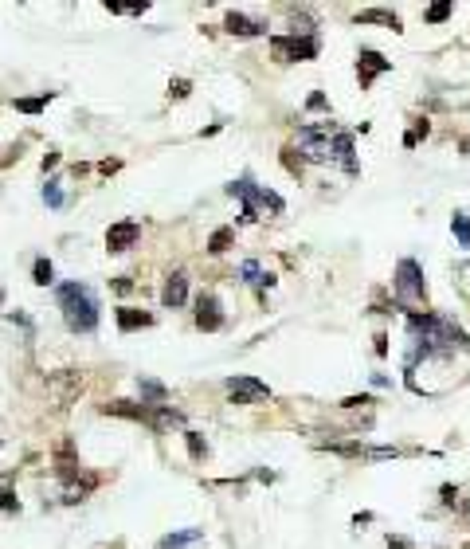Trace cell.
Here are the masks:
<instances>
[{"label": "cell", "mask_w": 470, "mask_h": 549, "mask_svg": "<svg viewBox=\"0 0 470 549\" xmlns=\"http://www.w3.org/2000/svg\"><path fill=\"white\" fill-rule=\"evenodd\" d=\"M43 200H48L51 208H63V189H59V181H48V184H43Z\"/></svg>", "instance_id": "24"}, {"label": "cell", "mask_w": 470, "mask_h": 549, "mask_svg": "<svg viewBox=\"0 0 470 549\" xmlns=\"http://www.w3.org/2000/svg\"><path fill=\"white\" fill-rule=\"evenodd\" d=\"M59 310L71 334H95L98 329V298L86 282H67L59 287Z\"/></svg>", "instance_id": "1"}, {"label": "cell", "mask_w": 470, "mask_h": 549, "mask_svg": "<svg viewBox=\"0 0 470 549\" xmlns=\"http://www.w3.org/2000/svg\"><path fill=\"white\" fill-rule=\"evenodd\" d=\"M184 443H188V455L193 459H204L208 455V443L200 439V432H184Z\"/></svg>", "instance_id": "20"}, {"label": "cell", "mask_w": 470, "mask_h": 549, "mask_svg": "<svg viewBox=\"0 0 470 549\" xmlns=\"http://www.w3.org/2000/svg\"><path fill=\"white\" fill-rule=\"evenodd\" d=\"M184 298H188V279H184L181 271H173L169 279H165V291H161V302L169 306V310H177V306H184Z\"/></svg>", "instance_id": "11"}, {"label": "cell", "mask_w": 470, "mask_h": 549, "mask_svg": "<svg viewBox=\"0 0 470 549\" xmlns=\"http://www.w3.org/2000/svg\"><path fill=\"white\" fill-rule=\"evenodd\" d=\"M357 24H388L392 32H400V16L396 12H384V8H369V12L357 16Z\"/></svg>", "instance_id": "14"}, {"label": "cell", "mask_w": 470, "mask_h": 549, "mask_svg": "<svg viewBox=\"0 0 470 549\" xmlns=\"http://www.w3.org/2000/svg\"><path fill=\"white\" fill-rule=\"evenodd\" d=\"M118 326H121V329L153 326V314H145V310H133V306H118Z\"/></svg>", "instance_id": "13"}, {"label": "cell", "mask_w": 470, "mask_h": 549, "mask_svg": "<svg viewBox=\"0 0 470 549\" xmlns=\"http://www.w3.org/2000/svg\"><path fill=\"white\" fill-rule=\"evenodd\" d=\"M0 302H4V287H0Z\"/></svg>", "instance_id": "29"}, {"label": "cell", "mask_w": 470, "mask_h": 549, "mask_svg": "<svg viewBox=\"0 0 470 549\" xmlns=\"http://www.w3.org/2000/svg\"><path fill=\"white\" fill-rule=\"evenodd\" d=\"M36 282L39 287H51L55 282V267H51L48 259H36Z\"/></svg>", "instance_id": "22"}, {"label": "cell", "mask_w": 470, "mask_h": 549, "mask_svg": "<svg viewBox=\"0 0 470 549\" xmlns=\"http://www.w3.org/2000/svg\"><path fill=\"white\" fill-rule=\"evenodd\" d=\"M388 549H415L411 541H404V537H388Z\"/></svg>", "instance_id": "28"}, {"label": "cell", "mask_w": 470, "mask_h": 549, "mask_svg": "<svg viewBox=\"0 0 470 549\" xmlns=\"http://www.w3.org/2000/svg\"><path fill=\"white\" fill-rule=\"evenodd\" d=\"M451 232L458 235V244L462 247H470V220H467V212H455V216H451Z\"/></svg>", "instance_id": "19"}, {"label": "cell", "mask_w": 470, "mask_h": 549, "mask_svg": "<svg viewBox=\"0 0 470 549\" xmlns=\"http://www.w3.org/2000/svg\"><path fill=\"white\" fill-rule=\"evenodd\" d=\"M231 240H235V232H231V228H216V232H212V240H208V251H212V256H224V251L231 247Z\"/></svg>", "instance_id": "17"}, {"label": "cell", "mask_w": 470, "mask_h": 549, "mask_svg": "<svg viewBox=\"0 0 470 549\" xmlns=\"http://www.w3.org/2000/svg\"><path fill=\"white\" fill-rule=\"evenodd\" d=\"M306 106H310V110H326L329 102H326V95H310V102H306Z\"/></svg>", "instance_id": "27"}, {"label": "cell", "mask_w": 470, "mask_h": 549, "mask_svg": "<svg viewBox=\"0 0 470 549\" xmlns=\"http://www.w3.org/2000/svg\"><path fill=\"white\" fill-rule=\"evenodd\" d=\"M193 541H200V530H184V534L161 537V549H181V546H193Z\"/></svg>", "instance_id": "18"}, {"label": "cell", "mask_w": 470, "mask_h": 549, "mask_svg": "<svg viewBox=\"0 0 470 549\" xmlns=\"http://www.w3.org/2000/svg\"><path fill=\"white\" fill-rule=\"evenodd\" d=\"M51 95H39V98H16V110H24V114H39V110L48 106Z\"/></svg>", "instance_id": "21"}, {"label": "cell", "mask_w": 470, "mask_h": 549, "mask_svg": "<svg viewBox=\"0 0 470 549\" xmlns=\"http://www.w3.org/2000/svg\"><path fill=\"white\" fill-rule=\"evenodd\" d=\"M392 287H396V298H400L404 306H408V302H420V298H423V271H420V263H415V259H400Z\"/></svg>", "instance_id": "3"}, {"label": "cell", "mask_w": 470, "mask_h": 549, "mask_svg": "<svg viewBox=\"0 0 470 549\" xmlns=\"http://www.w3.org/2000/svg\"><path fill=\"white\" fill-rule=\"evenodd\" d=\"M384 71H392V59H384L380 51L364 48L361 59H357V79H361V86H373V79L376 75H384Z\"/></svg>", "instance_id": "8"}, {"label": "cell", "mask_w": 470, "mask_h": 549, "mask_svg": "<svg viewBox=\"0 0 470 549\" xmlns=\"http://www.w3.org/2000/svg\"><path fill=\"white\" fill-rule=\"evenodd\" d=\"M16 506H20V502H16V494H0V510H4V514L16 510Z\"/></svg>", "instance_id": "26"}, {"label": "cell", "mask_w": 470, "mask_h": 549, "mask_svg": "<svg viewBox=\"0 0 470 549\" xmlns=\"http://www.w3.org/2000/svg\"><path fill=\"white\" fill-rule=\"evenodd\" d=\"M317 36H275L271 39V55L278 63H306V59H317Z\"/></svg>", "instance_id": "2"}, {"label": "cell", "mask_w": 470, "mask_h": 549, "mask_svg": "<svg viewBox=\"0 0 470 549\" xmlns=\"http://www.w3.org/2000/svg\"><path fill=\"white\" fill-rule=\"evenodd\" d=\"M329 161L345 165V173H357V169H361V165H357V157H353V134L337 130V134L329 137Z\"/></svg>", "instance_id": "10"}, {"label": "cell", "mask_w": 470, "mask_h": 549, "mask_svg": "<svg viewBox=\"0 0 470 549\" xmlns=\"http://www.w3.org/2000/svg\"><path fill=\"white\" fill-rule=\"evenodd\" d=\"M239 275H243V282H251V287H271V282H275L271 275H263V267H259L255 259H247V263H243Z\"/></svg>", "instance_id": "16"}, {"label": "cell", "mask_w": 470, "mask_h": 549, "mask_svg": "<svg viewBox=\"0 0 470 549\" xmlns=\"http://www.w3.org/2000/svg\"><path fill=\"white\" fill-rule=\"evenodd\" d=\"M137 240H141V224H133V220L110 224V232H106V247L114 251V256H118V251H130Z\"/></svg>", "instance_id": "7"}, {"label": "cell", "mask_w": 470, "mask_h": 549, "mask_svg": "<svg viewBox=\"0 0 470 549\" xmlns=\"http://www.w3.org/2000/svg\"><path fill=\"white\" fill-rule=\"evenodd\" d=\"M228 392H231V401L235 404H255V401H266V396H271V389H266L263 381H255V377H231Z\"/></svg>", "instance_id": "6"}, {"label": "cell", "mask_w": 470, "mask_h": 549, "mask_svg": "<svg viewBox=\"0 0 470 549\" xmlns=\"http://www.w3.org/2000/svg\"><path fill=\"white\" fill-rule=\"evenodd\" d=\"M137 392L145 396V404H165V396H169V389H165L161 381H149V377L137 381Z\"/></svg>", "instance_id": "15"}, {"label": "cell", "mask_w": 470, "mask_h": 549, "mask_svg": "<svg viewBox=\"0 0 470 549\" xmlns=\"http://www.w3.org/2000/svg\"><path fill=\"white\" fill-rule=\"evenodd\" d=\"M196 326L208 329V334L224 326V310H219L216 294H200V298H196Z\"/></svg>", "instance_id": "9"}, {"label": "cell", "mask_w": 470, "mask_h": 549, "mask_svg": "<svg viewBox=\"0 0 470 549\" xmlns=\"http://www.w3.org/2000/svg\"><path fill=\"white\" fill-rule=\"evenodd\" d=\"M447 16H451V0H439V4L427 8V24H443Z\"/></svg>", "instance_id": "23"}, {"label": "cell", "mask_w": 470, "mask_h": 549, "mask_svg": "<svg viewBox=\"0 0 470 549\" xmlns=\"http://www.w3.org/2000/svg\"><path fill=\"white\" fill-rule=\"evenodd\" d=\"M228 193L243 200V212H239L243 224H255L259 220V200H263V184H255L251 177H239V181L228 184Z\"/></svg>", "instance_id": "5"}, {"label": "cell", "mask_w": 470, "mask_h": 549, "mask_svg": "<svg viewBox=\"0 0 470 549\" xmlns=\"http://www.w3.org/2000/svg\"><path fill=\"white\" fill-rule=\"evenodd\" d=\"M224 28H228L231 36H263V32H266V24H259V20H247V16H239V12H228Z\"/></svg>", "instance_id": "12"}, {"label": "cell", "mask_w": 470, "mask_h": 549, "mask_svg": "<svg viewBox=\"0 0 470 549\" xmlns=\"http://www.w3.org/2000/svg\"><path fill=\"white\" fill-rule=\"evenodd\" d=\"M298 153H306V161H329V126H302Z\"/></svg>", "instance_id": "4"}, {"label": "cell", "mask_w": 470, "mask_h": 549, "mask_svg": "<svg viewBox=\"0 0 470 549\" xmlns=\"http://www.w3.org/2000/svg\"><path fill=\"white\" fill-rule=\"evenodd\" d=\"M188 90H193V86L184 83V79H177V83L169 86V95H173V98H188Z\"/></svg>", "instance_id": "25"}]
</instances>
